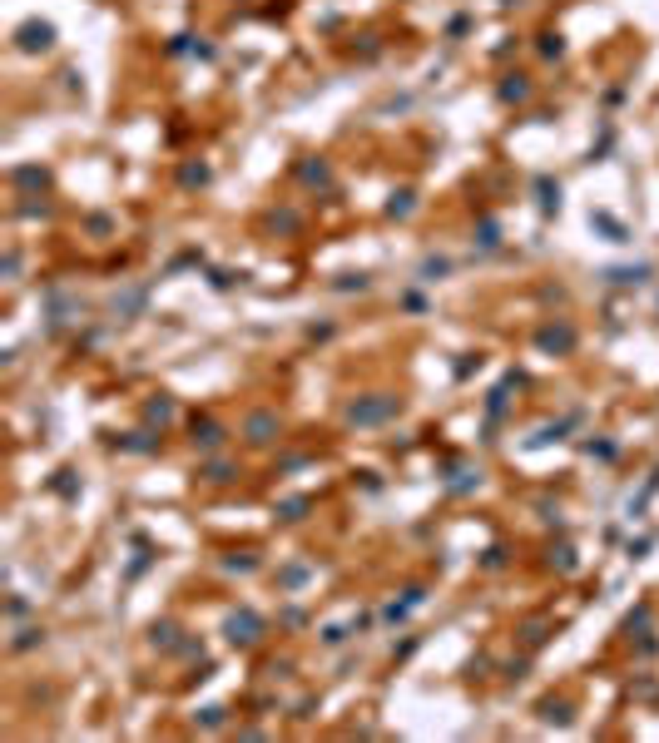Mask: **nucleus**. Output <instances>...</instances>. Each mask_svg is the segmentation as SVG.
Masks as SVG:
<instances>
[{
  "instance_id": "nucleus-3",
  "label": "nucleus",
  "mask_w": 659,
  "mask_h": 743,
  "mask_svg": "<svg viewBox=\"0 0 659 743\" xmlns=\"http://www.w3.org/2000/svg\"><path fill=\"white\" fill-rule=\"evenodd\" d=\"M392 412V402H372V407H352V422H377V417H387Z\"/></svg>"
},
{
  "instance_id": "nucleus-2",
  "label": "nucleus",
  "mask_w": 659,
  "mask_h": 743,
  "mask_svg": "<svg viewBox=\"0 0 659 743\" xmlns=\"http://www.w3.org/2000/svg\"><path fill=\"white\" fill-rule=\"evenodd\" d=\"M50 40H55L50 25H25V30H20V45H25V50H45Z\"/></svg>"
},
{
  "instance_id": "nucleus-5",
  "label": "nucleus",
  "mask_w": 659,
  "mask_h": 743,
  "mask_svg": "<svg viewBox=\"0 0 659 743\" xmlns=\"http://www.w3.org/2000/svg\"><path fill=\"white\" fill-rule=\"evenodd\" d=\"M541 342H546V347H570V332H565V327H560V332L546 327V332H541Z\"/></svg>"
},
{
  "instance_id": "nucleus-4",
  "label": "nucleus",
  "mask_w": 659,
  "mask_h": 743,
  "mask_svg": "<svg viewBox=\"0 0 659 743\" xmlns=\"http://www.w3.org/2000/svg\"><path fill=\"white\" fill-rule=\"evenodd\" d=\"M194 441H204V446H219V426H214V422L194 426Z\"/></svg>"
},
{
  "instance_id": "nucleus-7",
  "label": "nucleus",
  "mask_w": 659,
  "mask_h": 743,
  "mask_svg": "<svg viewBox=\"0 0 659 743\" xmlns=\"http://www.w3.org/2000/svg\"><path fill=\"white\" fill-rule=\"evenodd\" d=\"M303 506H308V501H288V506H283V521H298V516H303Z\"/></svg>"
},
{
  "instance_id": "nucleus-1",
  "label": "nucleus",
  "mask_w": 659,
  "mask_h": 743,
  "mask_svg": "<svg viewBox=\"0 0 659 743\" xmlns=\"http://www.w3.org/2000/svg\"><path fill=\"white\" fill-rule=\"evenodd\" d=\"M228 639H233V644H253V639H258V620H253V615H233V620H228Z\"/></svg>"
},
{
  "instance_id": "nucleus-6",
  "label": "nucleus",
  "mask_w": 659,
  "mask_h": 743,
  "mask_svg": "<svg viewBox=\"0 0 659 743\" xmlns=\"http://www.w3.org/2000/svg\"><path fill=\"white\" fill-rule=\"evenodd\" d=\"M248 431H253V441H268V431H273V417H253V422H248Z\"/></svg>"
}]
</instances>
